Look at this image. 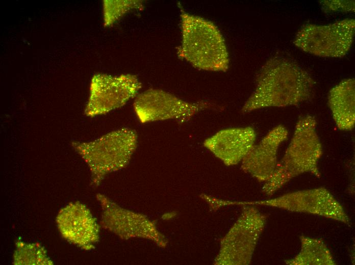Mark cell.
Listing matches in <instances>:
<instances>
[{
    "instance_id": "6da1fadb",
    "label": "cell",
    "mask_w": 355,
    "mask_h": 265,
    "mask_svg": "<svg viewBox=\"0 0 355 265\" xmlns=\"http://www.w3.org/2000/svg\"><path fill=\"white\" fill-rule=\"evenodd\" d=\"M315 82L291 59L282 56L270 58L256 78L255 88L242 107L247 113L269 107L295 105L313 95Z\"/></svg>"
},
{
    "instance_id": "7a4b0ae2",
    "label": "cell",
    "mask_w": 355,
    "mask_h": 265,
    "mask_svg": "<svg viewBox=\"0 0 355 265\" xmlns=\"http://www.w3.org/2000/svg\"><path fill=\"white\" fill-rule=\"evenodd\" d=\"M315 118L307 115L297 121L293 136L282 159L270 178L266 181L262 192L273 195L294 177L309 173L319 178L318 162L322 147L316 131Z\"/></svg>"
},
{
    "instance_id": "3957f363",
    "label": "cell",
    "mask_w": 355,
    "mask_h": 265,
    "mask_svg": "<svg viewBox=\"0 0 355 265\" xmlns=\"http://www.w3.org/2000/svg\"><path fill=\"white\" fill-rule=\"evenodd\" d=\"M180 8L182 41L179 56L199 69L225 71L229 52L218 28L211 21Z\"/></svg>"
},
{
    "instance_id": "277c9868",
    "label": "cell",
    "mask_w": 355,
    "mask_h": 265,
    "mask_svg": "<svg viewBox=\"0 0 355 265\" xmlns=\"http://www.w3.org/2000/svg\"><path fill=\"white\" fill-rule=\"evenodd\" d=\"M137 143L136 131L122 127L91 141L72 142L71 146L88 164L97 184L106 175L128 164Z\"/></svg>"
},
{
    "instance_id": "5b68a950",
    "label": "cell",
    "mask_w": 355,
    "mask_h": 265,
    "mask_svg": "<svg viewBox=\"0 0 355 265\" xmlns=\"http://www.w3.org/2000/svg\"><path fill=\"white\" fill-rule=\"evenodd\" d=\"M266 218L254 205H244L241 213L220 242L215 265L250 263Z\"/></svg>"
},
{
    "instance_id": "8992f818",
    "label": "cell",
    "mask_w": 355,
    "mask_h": 265,
    "mask_svg": "<svg viewBox=\"0 0 355 265\" xmlns=\"http://www.w3.org/2000/svg\"><path fill=\"white\" fill-rule=\"evenodd\" d=\"M229 205H263L287 211L322 216L349 225L350 221L344 209L332 193L324 188L295 191L267 200L239 201L223 200Z\"/></svg>"
},
{
    "instance_id": "52a82bcc",
    "label": "cell",
    "mask_w": 355,
    "mask_h": 265,
    "mask_svg": "<svg viewBox=\"0 0 355 265\" xmlns=\"http://www.w3.org/2000/svg\"><path fill=\"white\" fill-rule=\"evenodd\" d=\"M354 29L352 18L325 25L308 23L301 27L293 42L301 50L316 56L341 58L351 47Z\"/></svg>"
},
{
    "instance_id": "ba28073f",
    "label": "cell",
    "mask_w": 355,
    "mask_h": 265,
    "mask_svg": "<svg viewBox=\"0 0 355 265\" xmlns=\"http://www.w3.org/2000/svg\"><path fill=\"white\" fill-rule=\"evenodd\" d=\"M215 107L205 100L188 102L164 90L154 88L138 94L133 102L136 116L142 124L169 120L183 123L198 112Z\"/></svg>"
},
{
    "instance_id": "9c48e42d",
    "label": "cell",
    "mask_w": 355,
    "mask_h": 265,
    "mask_svg": "<svg viewBox=\"0 0 355 265\" xmlns=\"http://www.w3.org/2000/svg\"><path fill=\"white\" fill-rule=\"evenodd\" d=\"M141 87L135 75L96 73L91 80L84 114L94 117L120 108L135 98Z\"/></svg>"
},
{
    "instance_id": "30bf717a",
    "label": "cell",
    "mask_w": 355,
    "mask_h": 265,
    "mask_svg": "<svg viewBox=\"0 0 355 265\" xmlns=\"http://www.w3.org/2000/svg\"><path fill=\"white\" fill-rule=\"evenodd\" d=\"M288 136L286 128L278 125L271 129L241 161V169L260 182L268 181L273 175L278 161L280 145Z\"/></svg>"
},
{
    "instance_id": "8fae6325",
    "label": "cell",
    "mask_w": 355,
    "mask_h": 265,
    "mask_svg": "<svg viewBox=\"0 0 355 265\" xmlns=\"http://www.w3.org/2000/svg\"><path fill=\"white\" fill-rule=\"evenodd\" d=\"M256 133L253 127L221 129L204 142V146L226 166L241 162L254 145Z\"/></svg>"
},
{
    "instance_id": "7c38bea8",
    "label": "cell",
    "mask_w": 355,
    "mask_h": 265,
    "mask_svg": "<svg viewBox=\"0 0 355 265\" xmlns=\"http://www.w3.org/2000/svg\"><path fill=\"white\" fill-rule=\"evenodd\" d=\"M57 221L63 237L72 243L85 247L96 239V225L81 204L67 205L59 213Z\"/></svg>"
},
{
    "instance_id": "4fadbf2b",
    "label": "cell",
    "mask_w": 355,
    "mask_h": 265,
    "mask_svg": "<svg viewBox=\"0 0 355 265\" xmlns=\"http://www.w3.org/2000/svg\"><path fill=\"white\" fill-rule=\"evenodd\" d=\"M328 104L338 128L351 130L355 124V82L353 78L342 81L332 88Z\"/></svg>"
},
{
    "instance_id": "5bb4252c",
    "label": "cell",
    "mask_w": 355,
    "mask_h": 265,
    "mask_svg": "<svg viewBox=\"0 0 355 265\" xmlns=\"http://www.w3.org/2000/svg\"><path fill=\"white\" fill-rule=\"evenodd\" d=\"M300 250L293 258L285 260L288 265H335L327 246L320 238L300 236Z\"/></svg>"
},
{
    "instance_id": "9a60e30c",
    "label": "cell",
    "mask_w": 355,
    "mask_h": 265,
    "mask_svg": "<svg viewBox=\"0 0 355 265\" xmlns=\"http://www.w3.org/2000/svg\"><path fill=\"white\" fill-rule=\"evenodd\" d=\"M143 6L142 1H104V25L111 26L128 12L133 10H142Z\"/></svg>"
},
{
    "instance_id": "2e32d148",
    "label": "cell",
    "mask_w": 355,
    "mask_h": 265,
    "mask_svg": "<svg viewBox=\"0 0 355 265\" xmlns=\"http://www.w3.org/2000/svg\"><path fill=\"white\" fill-rule=\"evenodd\" d=\"M325 12H350L354 10V1H322L320 2Z\"/></svg>"
}]
</instances>
